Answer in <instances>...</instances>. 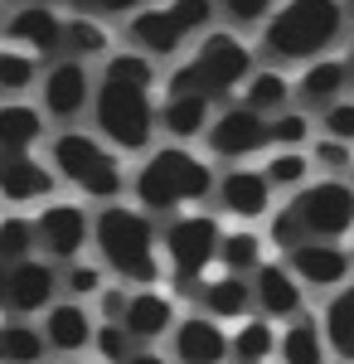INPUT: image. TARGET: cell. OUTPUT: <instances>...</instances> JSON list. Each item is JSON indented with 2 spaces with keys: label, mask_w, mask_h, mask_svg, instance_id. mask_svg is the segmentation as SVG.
<instances>
[{
  "label": "cell",
  "mask_w": 354,
  "mask_h": 364,
  "mask_svg": "<svg viewBox=\"0 0 354 364\" xmlns=\"http://www.w3.org/2000/svg\"><path fill=\"white\" fill-rule=\"evenodd\" d=\"M252 68H257V54L247 49L233 29H209L190 49V58L165 73V92H175V97H204V102L218 107L223 97L243 92Z\"/></svg>",
  "instance_id": "obj_5"
},
{
  "label": "cell",
  "mask_w": 354,
  "mask_h": 364,
  "mask_svg": "<svg viewBox=\"0 0 354 364\" xmlns=\"http://www.w3.org/2000/svg\"><path fill=\"white\" fill-rule=\"evenodd\" d=\"M92 252L117 282L127 287H161L165 252H161V224L136 204H102L92 214Z\"/></svg>",
  "instance_id": "obj_2"
},
{
  "label": "cell",
  "mask_w": 354,
  "mask_h": 364,
  "mask_svg": "<svg viewBox=\"0 0 354 364\" xmlns=\"http://www.w3.org/2000/svg\"><path fill=\"white\" fill-rule=\"evenodd\" d=\"M350 83H354L350 58H316V63L301 68V78L291 87H296L301 112H326V107H335V102L345 97Z\"/></svg>",
  "instance_id": "obj_19"
},
{
  "label": "cell",
  "mask_w": 354,
  "mask_h": 364,
  "mask_svg": "<svg viewBox=\"0 0 354 364\" xmlns=\"http://www.w3.org/2000/svg\"><path fill=\"white\" fill-rule=\"evenodd\" d=\"M63 291V267L49 257H25V262H0V311L5 316H44Z\"/></svg>",
  "instance_id": "obj_10"
},
{
  "label": "cell",
  "mask_w": 354,
  "mask_h": 364,
  "mask_svg": "<svg viewBox=\"0 0 354 364\" xmlns=\"http://www.w3.org/2000/svg\"><path fill=\"white\" fill-rule=\"evenodd\" d=\"M44 340H49V350L54 355H78V350H87L92 345V311L82 306V301H73V296H58L54 306L44 311Z\"/></svg>",
  "instance_id": "obj_22"
},
{
  "label": "cell",
  "mask_w": 354,
  "mask_h": 364,
  "mask_svg": "<svg viewBox=\"0 0 354 364\" xmlns=\"http://www.w3.org/2000/svg\"><path fill=\"white\" fill-rule=\"evenodd\" d=\"M127 301H132V291H122V287H102V291H97L102 326H122V316H127Z\"/></svg>",
  "instance_id": "obj_43"
},
{
  "label": "cell",
  "mask_w": 354,
  "mask_h": 364,
  "mask_svg": "<svg viewBox=\"0 0 354 364\" xmlns=\"http://www.w3.org/2000/svg\"><path fill=\"white\" fill-rule=\"evenodd\" d=\"M63 10L58 5H15L10 10V20H5V44H15V49H25L34 58H63Z\"/></svg>",
  "instance_id": "obj_14"
},
{
  "label": "cell",
  "mask_w": 354,
  "mask_h": 364,
  "mask_svg": "<svg viewBox=\"0 0 354 364\" xmlns=\"http://www.w3.org/2000/svg\"><path fill=\"white\" fill-rule=\"evenodd\" d=\"M194 296H199L204 316H214V321H247V316H257V301H252V277L214 272V277L204 282Z\"/></svg>",
  "instance_id": "obj_23"
},
{
  "label": "cell",
  "mask_w": 354,
  "mask_h": 364,
  "mask_svg": "<svg viewBox=\"0 0 354 364\" xmlns=\"http://www.w3.org/2000/svg\"><path fill=\"white\" fill-rule=\"evenodd\" d=\"M92 345H97V355H102L107 364H127V360H132V355L141 350L136 340H132V331H127V326H97Z\"/></svg>",
  "instance_id": "obj_39"
},
{
  "label": "cell",
  "mask_w": 354,
  "mask_h": 364,
  "mask_svg": "<svg viewBox=\"0 0 354 364\" xmlns=\"http://www.w3.org/2000/svg\"><path fill=\"white\" fill-rule=\"evenodd\" d=\"M345 25V0H281L262 25V58L306 68L340 44Z\"/></svg>",
  "instance_id": "obj_4"
},
{
  "label": "cell",
  "mask_w": 354,
  "mask_h": 364,
  "mask_svg": "<svg viewBox=\"0 0 354 364\" xmlns=\"http://www.w3.org/2000/svg\"><path fill=\"white\" fill-rule=\"evenodd\" d=\"M321 136H335V141H350L354 146V97H340L335 107L321 112Z\"/></svg>",
  "instance_id": "obj_41"
},
{
  "label": "cell",
  "mask_w": 354,
  "mask_h": 364,
  "mask_svg": "<svg viewBox=\"0 0 354 364\" xmlns=\"http://www.w3.org/2000/svg\"><path fill=\"white\" fill-rule=\"evenodd\" d=\"M102 287H107V267H102V262H82V257H78V262H68V267H63V291H68L73 301L97 296Z\"/></svg>",
  "instance_id": "obj_36"
},
{
  "label": "cell",
  "mask_w": 354,
  "mask_h": 364,
  "mask_svg": "<svg viewBox=\"0 0 354 364\" xmlns=\"http://www.w3.org/2000/svg\"><path fill=\"white\" fill-rule=\"evenodd\" d=\"M252 301H257V316L267 321H291L301 316V277L286 262H262L252 272Z\"/></svg>",
  "instance_id": "obj_21"
},
{
  "label": "cell",
  "mask_w": 354,
  "mask_h": 364,
  "mask_svg": "<svg viewBox=\"0 0 354 364\" xmlns=\"http://www.w3.org/2000/svg\"><path fill=\"white\" fill-rule=\"evenodd\" d=\"M127 364H170V360H161L156 350H136V355H132V360H127Z\"/></svg>",
  "instance_id": "obj_44"
},
{
  "label": "cell",
  "mask_w": 354,
  "mask_h": 364,
  "mask_svg": "<svg viewBox=\"0 0 354 364\" xmlns=\"http://www.w3.org/2000/svg\"><path fill=\"white\" fill-rule=\"evenodd\" d=\"M15 5H63V0H15Z\"/></svg>",
  "instance_id": "obj_45"
},
{
  "label": "cell",
  "mask_w": 354,
  "mask_h": 364,
  "mask_svg": "<svg viewBox=\"0 0 354 364\" xmlns=\"http://www.w3.org/2000/svg\"><path fill=\"white\" fill-rule=\"evenodd\" d=\"M326 331H321V321H311L306 311L301 316H291V326L281 331V340H277V355H281V364H326Z\"/></svg>",
  "instance_id": "obj_29"
},
{
  "label": "cell",
  "mask_w": 354,
  "mask_h": 364,
  "mask_svg": "<svg viewBox=\"0 0 354 364\" xmlns=\"http://www.w3.org/2000/svg\"><path fill=\"white\" fill-rule=\"evenodd\" d=\"M175 321H180V311H175V296H165L156 287H136L132 291V301H127V316H122V326L132 331L141 350L146 345H156L161 336L175 331Z\"/></svg>",
  "instance_id": "obj_20"
},
{
  "label": "cell",
  "mask_w": 354,
  "mask_h": 364,
  "mask_svg": "<svg viewBox=\"0 0 354 364\" xmlns=\"http://www.w3.org/2000/svg\"><path fill=\"white\" fill-rule=\"evenodd\" d=\"M214 112H218V107H214V102H204V97H175V92H165V97H161V132L170 141H180V146L204 141Z\"/></svg>",
  "instance_id": "obj_24"
},
{
  "label": "cell",
  "mask_w": 354,
  "mask_h": 364,
  "mask_svg": "<svg viewBox=\"0 0 354 364\" xmlns=\"http://www.w3.org/2000/svg\"><path fill=\"white\" fill-rule=\"evenodd\" d=\"M5 20H10V10H5V0H0V34H5Z\"/></svg>",
  "instance_id": "obj_46"
},
{
  "label": "cell",
  "mask_w": 354,
  "mask_h": 364,
  "mask_svg": "<svg viewBox=\"0 0 354 364\" xmlns=\"http://www.w3.org/2000/svg\"><path fill=\"white\" fill-rule=\"evenodd\" d=\"M214 204L238 219V224H257V219H272V180L262 170H247V166H233L218 175V190H214Z\"/></svg>",
  "instance_id": "obj_16"
},
{
  "label": "cell",
  "mask_w": 354,
  "mask_h": 364,
  "mask_svg": "<svg viewBox=\"0 0 354 364\" xmlns=\"http://www.w3.org/2000/svg\"><path fill=\"white\" fill-rule=\"evenodd\" d=\"M262 175L272 180V190H291L296 195L301 185H311V156L306 151H272L262 161Z\"/></svg>",
  "instance_id": "obj_35"
},
{
  "label": "cell",
  "mask_w": 354,
  "mask_h": 364,
  "mask_svg": "<svg viewBox=\"0 0 354 364\" xmlns=\"http://www.w3.org/2000/svg\"><path fill=\"white\" fill-rule=\"evenodd\" d=\"M0 199L5 204H49L58 199V175L34 151H0Z\"/></svg>",
  "instance_id": "obj_15"
},
{
  "label": "cell",
  "mask_w": 354,
  "mask_h": 364,
  "mask_svg": "<svg viewBox=\"0 0 354 364\" xmlns=\"http://www.w3.org/2000/svg\"><path fill=\"white\" fill-rule=\"evenodd\" d=\"M321 331H326L330 350L345 364H354V277L345 287H335V296L326 301V316H321Z\"/></svg>",
  "instance_id": "obj_28"
},
{
  "label": "cell",
  "mask_w": 354,
  "mask_h": 364,
  "mask_svg": "<svg viewBox=\"0 0 354 364\" xmlns=\"http://www.w3.org/2000/svg\"><path fill=\"white\" fill-rule=\"evenodd\" d=\"M204 146H209L214 161H247V156L272 146V122L262 112H252V107H243V102L238 107H218L209 132H204Z\"/></svg>",
  "instance_id": "obj_13"
},
{
  "label": "cell",
  "mask_w": 354,
  "mask_h": 364,
  "mask_svg": "<svg viewBox=\"0 0 354 364\" xmlns=\"http://www.w3.org/2000/svg\"><path fill=\"white\" fill-rule=\"evenodd\" d=\"M218 20V0H151L136 15H127V49L146 58H175L190 39H204Z\"/></svg>",
  "instance_id": "obj_7"
},
{
  "label": "cell",
  "mask_w": 354,
  "mask_h": 364,
  "mask_svg": "<svg viewBox=\"0 0 354 364\" xmlns=\"http://www.w3.org/2000/svg\"><path fill=\"white\" fill-rule=\"evenodd\" d=\"M92 92H97V78L92 68L78 63V58H54L39 78V107L49 122L58 127H73L82 112H92Z\"/></svg>",
  "instance_id": "obj_12"
},
{
  "label": "cell",
  "mask_w": 354,
  "mask_h": 364,
  "mask_svg": "<svg viewBox=\"0 0 354 364\" xmlns=\"http://www.w3.org/2000/svg\"><path fill=\"white\" fill-rule=\"evenodd\" d=\"M49 166H54L58 185L92 199L97 209L117 204L122 190H132V180L122 175V151H112L107 141L92 136V132H73V127L54 132L49 136Z\"/></svg>",
  "instance_id": "obj_6"
},
{
  "label": "cell",
  "mask_w": 354,
  "mask_h": 364,
  "mask_svg": "<svg viewBox=\"0 0 354 364\" xmlns=\"http://www.w3.org/2000/svg\"><path fill=\"white\" fill-rule=\"evenodd\" d=\"M281 262L301 277V287H345L350 282V252L340 243H316L306 238L301 248L281 252Z\"/></svg>",
  "instance_id": "obj_18"
},
{
  "label": "cell",
  "mask_w": 354,
  "mask_h": 364,
  "mask_svg": "<svg viewBox=\"0 0 354 364\" xmlns=\"http://www.w3.org/2000/svg\"><path fill=\"white\" fill-rule=\"evenodd\" d=\"M49 132L44 107H34L25 97H5L0 102V151H34Z\"/></svg>",
  "instance_id": "obj_25"
},
{
  "label": "cell",
  "mask_w": 354,
  "mask_h": 364,
  "mask_svg": "<svg viewBox=\"0 0 354 364\" xmlns=\"http://www.w3.org/2000/svg\"><path fill=\"white\" fill-rule=\"evenodd\" d=\"M170 355L175 364H223L228 360V336L214 316H180L170 331Z\"/></svg>",
  "instance_id": "obj_17"
},
{
  "label": "cell",
  "mask_w": 354,
  "mask_h": 364,
  "mask_svg": "<svg viewBox=\"0 0 354 364\" xmlns=\"http://www.w3.org/2000/svg\"><path fill=\"white\" fill-rule=\"evenodd\" d=\"M214 190H218L214 166L204 156H194L190 146H180V141L146 151L141 170L132 175V204L146 209L151 219H175L190 204L214 199Z\"/></svg>",
  "instance_id": "obj_3"
},
{
  "label": "cell",
  "mask_w": 354,
  "mask_h": 364,
  "mask_svg": "<svg viewBox=\"0 0 354 364\" xmlns=\"http://www.w3.org/2000/svg\"><path fill=\"white\" fill-rule=\"evenodd\" d=\"M112 54V29L97 20V15H78V10H68V20H63V58H107Z\"/></svg>",
  "instance_id": "obj_27"
},
{
  "label": "cell",
  "mask_w": 354,
  "mask_h": 364,
  "mask_svg": "<svg viewBox=\"0 0 354 364\" xmlns=\"http://www.w3.org/2000/svg\"><path fill=\"white\" fill-rule=\"evenodd\" d=\"M156 58L136 54V49H112L97 73V92H92V127L122 156H146L156 151L151 141L161 132V102H156Z\"/></svg>",
  "instance_id": "obj_1"
},
{
  "label": "cell",
  "mask_w": 354,
  "mask_h": 364,
  "mask_svg": "<svg viewBox=\"0 0 354 364\" xmlns=\"http://www.w3.org/2000/svg\"><path fill=\"white\" fill-rule=\"evenodd\" d=\"M44 355H49V340L39 326H29L20 316L0 321V364H44Z\"/></svg>",
  "instance_id": "obj_31"
},
{
  "label": "cell",
  "mask_w": 354,
  "mask_h": 364,
  "mask_svg": "<svg viewBox=\"0 0 354 364\" xmlns=\"http://www.w3.org/2000/svg\"><path fill=\"white\" fill-rule=\"evenodd\" d=\"M39 257V233L29 214H0V262H25Z\"/></svg>",
  "instance_id": "obj_34"
},
{
  "label": "cell",
  "mask_w": 354,
  "mask_h": 364,
  "mask_svg": "<svg viewBox=\"0 0 354 364\" xmlns=\"http://www.w3.org/2000/svg\"><path fill=\"white\" fill-rule=\"evenodd\" d=\"M63 5L78 10V15H136L151 0H63Z\"/></svg>",
  "instance_id": "obj_42"
},
{
  "label": "cell",
  "mask_w": 354,
  "mask_h": 364,
  "mask_svg": "<svg viewBox=\"0 0 354 364\" xmlns=\"http://www.w3.org/2000/svg\"><path fill=\"white\" fill-rule=\"evenodd\" d=\"M277 331L267 326V316H247V321H238V331L228 336V355L238 364H267L277 355Z\"/></svg>",
  "instance_id": "obj_32"
},
{
  "label": "cell",
  "mask_w": 354,
  "mask_h": 364,
  "mask_svg": "<svg viewBox=\"0 0 354 364\" xmlns=\"http://www.w3.org/2000/svg\"><path fill=\"white\" fill-rule=\"evenodd\" d=\"M267 238L252 233V228H223V243H218V272H233V277H252L267 257Z\"/></svg>",
  "instance_id": "obj_30"
},
{
  "label": "cell",
  "mask_w": 354,
  "mask_h": 364,
  "mask_svg": "<svg viewBox=\"0 0 354 364\" xmlns=\"http://www.w3.org/2000/svg\"><path fill=\"white\" fill-rule=\"evenodd\" d=\"M39 78H44V73H39V58L25 54V49H15V44H0V97H20V92H29Z\"/></svg>",
  "instance_id": "obj_33"
},
{
  "label": "cell",
  "mask_w": 354,
  "mask_h": 364,
  "mask_svg": "<svg viewBox=\"0 0 354 364\" xmlns=\"http://www.w3.org/2000/svg\"><path fill=\"white\" fill-rule=\"evenodd\" d=\"M34 233H39V257L68 267L82 257V248H92V214L78 199H49L34 214Z\"/></svg>",
  "instance_id": "obj_11"
},
{
  "label": "cell",
  "mask_w": 354,
  "mask_h": 364,
  "mask_svg": "<svg viewBox=\"0 0 354 364\" xmlns=\"http://www.w3.org/2000/svg\"><path fill=\"white\" fill-rule=\"evenodd\" d=\"M218 243H223L218 214L185 209V214L165 219L161 224V252H165L170 287H175V291H199L218 267Z\"/></svg>",
  "instance_id": "obj_8"
},
{
  "label": "cell",
  "mask_w": 354,
  "mask_h": 364,
  "mask_svg": "<svg viewBox=\"0 0 354 364\" xmlns=\"http://www.w3.org/2000/svg\"><path fill=\"white\" fill-rule=\"evenodd\" d=\"M291 97H296V87H291V78H286L281 68H252V78H247L243 92H238V102L252 107V112H262L267 122L286 112Z\"/></svg>",
  "instance_id": "obj_26"
},
{
  "label": "cell",
  "mask_w": 354,
  "mask_h": 364,
  "mask_svg": "<svg viewBox=\"0 0 354 364\" xmlns=\"http://www.w3.org/2000/svg\"><path fill=\"white\" fill-rule=\"evenodd\" d=\"M286 209L296 214L301 233L316 238V243H340L345 233H354V185H345L340 175L301 185L286 199Z\"/></svg>",
  "instance_id": "obj_9"
},
{
  "label": "cell",
  "mask_w": 354,
  "mask_h": 364,
  "mask_svg": "<svg viewBox=\"0 0 354 364\" xmlns=\"http://www.w3.org/2000/svg\"><path fill=\"white\" fill-rule=\"evenodd\" d=\"M350 68H354V29H350Z\"/></svg>",
  "instance_id": "obj_47"
},
{
  "label": "cell",
  "mask_w": 354,
  "mask_h": 364,
  "mask_svg": "<svg viewBox=\"0 0 354 364\" xmlns=\"http://www.w3.org/2000/svg\"><path fill=\"white\" fill-rule=\"evenodd\" d=\"M306 141H311V112L286 107L281 117H272V146L277 151H306Z\"/></svg>",
  "instance_id": "obj_37"
},
{
  "label": "cell",
  "mask_w": 354,
  "mask_h": 364,
  "mask_svg": "<svg viewBox=\"0 0 354 364\" xmlns=\"http://www.w3.org/2000/svg\"><path fill=\"white\" fill-rule=\"evenodd\" d=\"M311 166H321L326 175H345V170H354V146L350 141H335V136H316Z\"/></svg>",
  "instance_id": "obj_38"
},
{
  "label": "cell",
  "mask_w": 354,
  "mask_h": 364,
  "mask_svg": "<svg viewBox=\"0 0 354 364\" xmlns=\"http://www.w3.org/2000/svg\"><path fill=\"white\" fill-rule=\"evenodd\" d=\"M218 10H223L238 29H257V25H267V20H272L277 0H218Z\"/></svg>",
  "instance_id": "obj_40"
}]
</instances>
